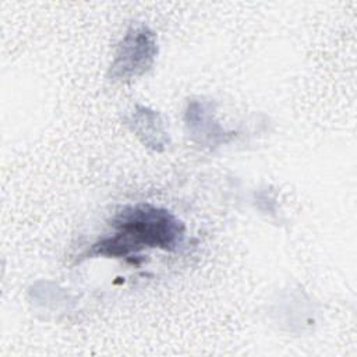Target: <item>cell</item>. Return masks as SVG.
Instances as JSON below:
<instances>
[{"mask_svg": "<svg viewBox=\"0 0 357 357\" xmlns=\"http://www.w3.org/2000/svg\"><path fill=\"white\" fill-rule=\"evenodd\" d=\"M213 105L209 100L194 99L188 102L185 109V127L191 139L206 148L219 146L233 137L234 132L225 131L215 120Z\"/></svg>", "mask_w": 357, "mask_h": 357, "instance_id": "cell-3", "label": "cell"}, {"mask_svg": "<svg viewBox=\"0 0 357 357\" xmlns=\"http://www.w3.org/2000/svg\"><path fill=\"white\" fill-rule=\"evenodd\" d=\"M110 226L114 231L93 243L82 258H128L145 248L173 251L185 231L183 222L170 211L151 204L124 206Z\"/></svg>", "mask_w": 357, "mask_h": 357, "instance_id": "cell-1", "label": "cell"}, {"mask_svg": "<svg viewBox=\"0 0 357 357\" xmlns=\"http://www.w3.org/2000/svg\"><path fill=\"white\" fill-rule=\"evenodd\" d=\"M126 124L146 146L155 151H162L166 144H169V137L165 131L163 121L155 110L137 106V109L132 110L128 117H126Z\"/></svg>", "mask_w": 357, "mask_h": 357, "instance_id": "cell-4", "label": "cell"}, {"mask_svg": "<svg viewBox=\"0 0 357 357\" xmlns=\"http://www.w3.org/2000/svg\"><path fill=\"white\" fill-rule=\"evenodd\" d=\"M158 54L156 35L145 25L132 26L119 43L116 56L109 68L112 81H131L145 74Z\"/></svg>", "mask_w": 357, "mask_h": 357, "instance_id": "cell-2", "label": "cell"}]
</instances>
